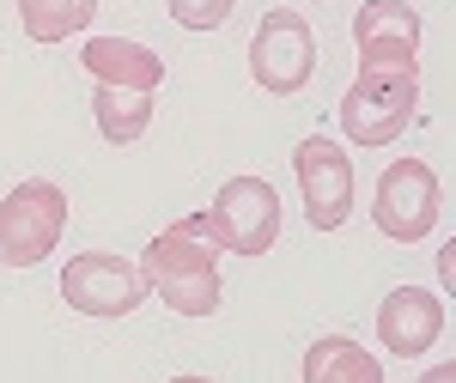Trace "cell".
<instances>
[{
	"instance_id": "cell-11",
	"label": "cell",
	"mask_w": 456,
	"mask_h": 383,
	"mask_svg": "<svg viewBox=\"0 0 456 383\" xmlns=\"http://www.w3.org/2000/svg\"><path fill=\"white\" fill-rule=\"evenodd\" d=\"M79 68L98 86H122V92H159V79H165V61L134 37H86Z\"/></svg>"
},
{
	"instance_id": "cell-7",
	"label": "cell",
	"mask_w": 456,
	"mask_h": 383,
	"mask_svg": "<svg viewBox=\"0 0 456 383\" xmlns=\"http://www.w3.org/2000/svg\"><path fill=\"white\" fill-rule=\"evenodd\" d=\"M61 298L79 316H134L152 292L141 280V262L110 256V249H86L61 268Z\"/></svg>"
},
{
	"instance_id": "cell-16",
	"label": "cell",
	"mask_w": 456,
	"mask_h": 383,
	"mask_svg": "<svg viewBox=\"0 0 456 383\" xmlns=\"http://www.w3.org/2000/svg\"><path fill=\"white\" fill-rule=\"evenodd\" d=\"M420 383H456V365H432V371H426Z\"/></svg>"
},
{
	"instance_id": "cell-3",
	"label": "cell",
	"mask_w": 456,
	"mask_h": 383,
	"mask_svg": "<svg viewBox=\"0 0 456 383\" xmlns=\"http://www.w3.org/2000/svg\"><path fill=\"white\" fill-rule=\"evenodd\" d=\"M420 104V73H359L341 98V134L353 146H389L414 122Z\"/></svg>"
},
{
	"instance_id": "cell-15",
	"label": "cell",
	"mask_w": 456,
	"mask_h": 383,
	"mask_svg": "<svg viewBox=\"0 0 456 383\" xmlns=\"http://www.w3.org/2000/svg\"><path fill=\"white\" fill-rule=\"evenodd\" d=\"M165 6H171V19L183 31H219L238 0H165Z\"/></svg>"
},
{
	"instance_id": "cell-17",
	"label": "cell",
	"mask_w": 456,
	"mask_h": 383,
	"mask_svg": "<svg viewBox=\"0 0 456 383\" xmlns=\"http://www.w3.org/2000/svg\"><path fill=\"white\" fill-rule=\"evenodd\" d=\"M171 383H213V378H171Z\"/></svg>"
},
{
	"instance_id": "cell-4",
	"label": "cell",
	"mask_w": 456,
	"mask_h": 383,
	"mask_svg": "<svg viewBox=\"0 0 456 383\" xmlns=\"http://www.w3.org/2000/svg\"><path fill=\"white\" fill-rule=\"evenodd\" d=\"M438 208H444L438 171H432L426 159H395V165L378 176V195H371V225L384 232L389 244H420L426 232L438 225Z\"/></svg>"
},
{
	"instance_id": "cell-2",
	"label": "cell",
	"mask_w": 456,
	"mask_h": 383,
	"mask_svg": "<svg viewBox=\"0 0 456 383\" xmlns=\"http://www.w3.org/2000/svg\"><path fill=\"white\" fill-rule=\"evenodd\" d=\"M68 232V195L55 183H19L12 195H0V262L6 268H37L43 256H55Z\"/></svg>"
},
{
	"instance_id": "cell-14",
	"label": "cell",
	"mask_w": 456,
	"mask_h": 383,
	"mask_svg": "<svg viewBox=\"0 0 456 383\" xmlns=\"http://www.w3.org/2000/svg\"><path fill=\"white\" fill-rule=\"evenodd\" d=\"M98 19V0H19V25L31 43H68Z\"/></svg>"
},
{
	"instance_id": "cell-1",
	"label": "cell",
	"mask_w": 456,
	"mask_h": 383,
	"mask_svg": "<svg viewBox=\"0 0 456 383\" xmlns=\"http://www.w3.org/2000/svg\"><path fill=\"white\" fill-rule=\"evenodd\" d=\"M141 280L152 298H165L176 316H213L225 286H219V244L208 232V213H189L165 225L141 256Z\"/></svg>"
},
{
	"instance_id": "cell-6",
	"label": "cell",
	"mask_w": 456,
	"mask_h": 383,
	"mask_svg": "<svg viewBox=\"0 0 456 383\" xmlns=\"http://www.w3.org/2000/svg\"><path fill=\"white\" fill-rule=\"evenodd\" d=\"M249 73H256V86L274 92V98H292V92L311 86L316 37H311V25H305L292 6L262 12V25H256V37H249Z\"/></svg>"
},
{
	"instance_id": "cell-5",
	"label": "cell",
	"mask_w": 456,
	"mask_h": 383,
	"mask_svg": "<svg viewBox=\"0 0 456 383\" xmlns=\"http://www.w3.org/2000/svg\"><path fill=\"white\" fill-rule=\"evenodd\" d=\"M208 232L232 256H268L281 238V195L262 176H225V189L208 208Z\"/></svg>"
},
{
	"instance_id": "cell-10",
	"label": "cell",
	"mask_w": 456,
	"mask_h": 383,
	"mask_svg": "<svg viewBox=\"0 0 456 383\" xmlns=\"http://www.w3.org/2000/svg\"><path fill=\"white\" fill-rule=\"evenodd\" d=\"M378 341L395 359H420L426 347L444 341V298L420 292V286H395L384 305H378Z\"/></svg>"
},
{
	"instance_id": "cell-12",
	"label": "cell",
	"mask_w": 456,
	"mask_h": 383,
	"mask_svg": "<svg viewBox=\"0 0 456 383\" xmlns=\"http://www.w3.org/2000/svg\"><path fill=\"white\" fill-rule=\"evenodd\" d=\"M305 383H384V365L353 335H322L305 347Z\"/></svg>"
},
{
	"instance_id": "cell-13",
	"label": "cell",
	"mask_w": 456,
	"mask_h": 383,
	"mask_svg": "<svg viewBox=\"0 0 456 383\" xmlns=\"http://www.w3.org/2000/svg\"><path fill=\"white\" fill-rule=\"evenodd\" d=\"M92 122L110 146H134L152 128V92H122V86H98L92 92Z\"/></svg>"
},
{
	"instance_id": "cell-8",
	"label": "cell",
	"mask_w": 456,
	"mask_h": 383,
	"mask_svg": "<svg viewBox=\"0 0 456 383\" xmlns=\"http://www.w3.org/2000/svg\"><path fill=\"white\" fill-rule=\"evenodd\" d=\"M359 73H420V12L408 0H365L353 12Z\"/></svg>"
},
{
	"instance_id": "cell-9",
	"label": "cell",
	"mask_w": 456,
	"mask_h": 383,
	"mask_svg": "<svg viewBox=\"0 0 456 383\" xmlns=\"http://www.w3.org/2000/svg\"><path fill=\"white\" fill-rule=\"evenodd\" d=\"M292 171H298L305 219H311L316 232H341L347 213H353V159H347V146H335L329 134L298 140Z\"/></svg>"
}]
</instances>
